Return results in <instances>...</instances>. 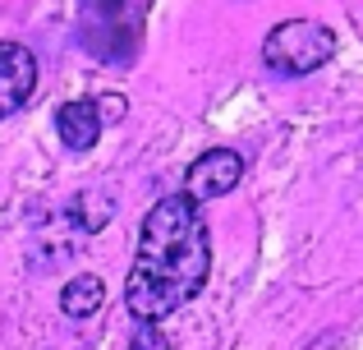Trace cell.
Returning a JSON list of instances; mask_svg holds the SVG:
<instances>
[{"instance_id":"6","label":"cell","mask_w":363,"mask_h":350,"mask_svg":"<svg viewBox=\"0 0 363 350\" xmlns=\"http://www.w3.org/2000/svg\"><path fill=\"white\" fill-rule=\"evenodd\" d=\"M37 92V55L23 42H0V120L18 116Z\"/></svg>"},{"instance_id":"3","label":"cell","mask_w":363,"mask_h":350,"mask_svg":"<svg viewBox=\"0 0 363 350\" xmlns=\"http://www.w3.org/2000/svg\"><path fill=\"white\" fill-rule=\"evenodd\" d=\"M79 33L97 60L129 65L133 51H138L133 0H79Z\"/></svg>"},{"instance_id":"1","label":"cell","mask_w":363,"mask_h":350,"mask_svg":"<svg viewBox=\"0 0 363 350\" xmlns=\"http://www.w3.org/2000/svg\"><path fill=\"white\" fill-rule=\"evenodd\" d=\"M212 277V231L189 194H166L143 217L133 268L124 281V309L138 323H161L203 295Z\"/></svg>"},{"instance_id":"8","label":"cell","mask_w":363,"mask_h":350,"mask_svg":"<svg viewBox=\"0 0 363 350\" xmlns=\"http://www.w3.org/2000/svg\"><path fill=\"white\" fill-rule=\"evenodd\" d=\"M129 350H170V341H166V332H161L157 323H138L133 337H129Z\"/></svg>"},{"instance_id":"7","label":"cell","mask_w":363,"mask_h":350,"mask_svg":"<svg viewBox=\"0 0 363 350\" xmlns=\"http://www.w3.org/2000/svg\"><path fill=\"white\" fill-rule=\"evenodd\" d=\"M101 305H106V281H101V277L83 272V277L65 281V290H60V314H65V318L83 323V318H92Z\"/></svg>"},{"instance_id":"2","label":"cell","mask_w":363,"mask_h":350,"mask_svg":"<svg viewBox=\"0 0 363 350\" xmlns=\"http://www.w3.org/2000/svg\"><path fill=\"white\" fill-rule=\"evenodd\" d=\"M336 55V28L318 18H285L262 37V65L281 79H308Z\"/></svg>"},{"instance_id":"4","label":"cell","mask_w":363,"mask_h":350,"mask_svg":"<svg viewBox=\"0 0 363 350\" xmlns=\"http://www.w3.org/2000/svg\"><path fill=\"white\" fill-rule=\"evenodd\" d=\"M116 120H124V97H116V92H106V97H74L55 111V134H60V143L69 153H88V148H97L101 129L116 125Z\"/></svg>"},{"instance_id":"5","label":"cell","mask_w":363,"mask_h":350,"mask_svg":"<svg viewBox=\"0 0 363 350\" xmlns=\"http://www.w3.org/2000/svg\"><path fill=\"white\" fill-rule=\"evenodd\" d=\"M240 180H244V157L235 153V148H207V153L184 171V194L203 207V203H212V198L235 194Z\"/></svg>"}]
</instances>
